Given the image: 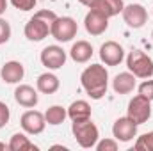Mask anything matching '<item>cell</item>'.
<instances>
[{"label": "cell", "mask_w": 153, "mask_h": 151, "mask_svg": "<svg viewBox=\"0 0 153 151\" xmlns=\"http://www.w3.org/2000/svg\"><path fill=\"white\" fill-rule=\"evenodd\" d=\"M68 117L71 121H84V119H91V105L85 100H76L73 101L68 109Z\"/></svg>", "instance_id": "19"}, {"label": "cell", "mask_w": 153, "mask_h": 151, "mask_svg": "<svg viewBox=\"0 0 153 151\" xmlns=\"http://www.w3.org/2000/svg\"><path fill=\"white\" fill-rule=\"evenodd\" d=\"M0 76L5 84H18L25 76V68L18 61H7L0 70Z\"/></svg>", "instance_id": "14"}, {"label": "cell", "mask_w": 153, "mask_h": 151, "mask_svg": "<svg viewBox=\"0 0 153 151\" xmlns=\"http://www.w3.org/2000/svg\"><path fill=\"white\" fill-rule=\"evenodd\" d=\"M55 18H57V14L53 11H48V9H41L38 13H34V16L25 23V30H23L25 38L29 41H34V43L48 38L52 23Z\"/></svg>", "instance_id": "2"}, {"label": "cell", "mask_w": 153, "mask_h": 151, "mask_svg": "<svg viewBox=\"0 0 153 151\" xmlns=\"http://www.w3.org/2000/svg\"><path fill=\"white\" fill-rule=\"evenodd\" d=\"M9 119H11V110H9V107H7L4 101H0V128H4V126L9 123Z\"/></svg>", "instance_id": "27"}, {"label": "cell", "mask_w": 153, "mask_h": 151, "mask_svg": "<svg viewBox=\"0 0 153 151\" xmlns=\"http://www.w3.org/2000/svg\"><path fill=\"white\" fill-rule=\"evenodd\" d=\"M14 100L18 105L25 107V109H32L36 107L39 101L38 91L32 87V85H27V84H20L16 89H14Z\"/></svg>", "instance_id": "13"}, {"label": "cell", "mask_w": 153, "mask_h": 151, "mask_svg": "<svg viewBox=\"0 0 153 151\" xmlns=\"http://www.w3.org/2000/svg\"><path fill=\"white\" fill-rule=\"evenodd\" d=\"M93 53H94V50H93L91 43H87V41H76V43H73V46L70 50V57L78 64L87 62L93 57Z\"/></svg>", "instance_id": "18"}, {"label": "cell", "mask_w": 153, "mask_h": 151, "mask_svg": "<svg viewBox=\"0 0 153 151\" xmlns=\"http://www.w3.org/2000/svg\"><path fill=\"white\" fill-rule=\"evenodd\" d=\"M20 124L25 133L39 135V133H43V130L46 126V119H45V114H41L39 110H27L22 114Z\"/></svg>", "instance_id": "10"}, {"label": "cell", "mask_w": 153, "mask_h": 151, "mask_svg": "<svg viewBox=\"0 0 153 151\" xmlns=\"http://www.w3.org/2000/svg\"><path fill=\"white\" fill-rule=\"evenodd\" d=\"M71 132H73V137L76 139L78 146H80V148H85V150L94 148L96 142H98V139H100L98 126H96L91 119L73 121V124H71Z\"/></svg>", "instance_id": "3"}, {"label": "cell", "mask_w": 153, "mask_h": 151, "mask_svg": "<svg viewBox=\"0 0 153 151\" xmlns=\"http://www.w3.org/2000/svg\"><path fill=\"white\" fill-rule=\"evenodd\" d=\"M66 52L59 46V44H50V46H45L41 50V64L46 68V70H59L66 64Z\"/></svg>", "instance_id": "7"}, {"label": "cell", "mask_w": 153, "mask_h": 151, "mask_svg": "<svg viewBox=\"0 0 153 151\" xmlns=\"http://www.w3.org/2000/svg\"><path fill=\"white\" fill-rule=\"evenodd\" d=\"M126 68L135 78H152L153 61L152 57L141 50H132L126 57Z\"/></svg>", "instance_id": "4"}, {"label": "cell", "mask_w": 153, "mask_h": 151, "mask_svg": "<svg viewBox=\"0 0 153 151\" xmlns=\"http://www.w3.org/2000/svg\"><path fill=\"white\" fill-rule=\"evenodd\" d=\"M84 27L87 30V34L91 36H102L107 29H109V18L103 16L102 13L89 9V13L84 18Z\"/></svg>", "instance_id": "12"}, {"label": "cell", "mask_w": 153, "mask_h": 151, "mask_svg": "<svg viewBox=\"0 0 153 151\" xmlns=\"http://www.w3.org/2000/svg\"><path fill=\"white\" fill-rule=\"evenodd\" d=\"M80 84L93 100H102L107 94V87H109L107 68L102 66V64L87 66L80 75Z\"/></svg>", "instance_id": "1"}, {"label": "cell", "mask_w": 153, "mask_h": 151, "mask_svg": "<svg viewBox=\"0 0 153 151\" xmlns=\"http://www.w3.org/2000/svg\"><path fill=\"white\" fill-rule=\"evenodd\" d=\"M76 32H78V25L71 16H57L50 29V36L59 43L71 41L76 36Z\"/></svg>", "instance_id": "5"}, {"label": "cell", "mask_w": 153, "mask_h": 151, "mask_svg": "<svg viewBox=\"0 0 153 151\" xmlns=\"http://www.w3.org/2000/svg\"><path fill=\"white\" fill-rule=\"evenodd\" d=\"M36 87H38L39 93H43V94H53V93H57L59 91V87H61V80L57 78V75H53V73H41L38 76V80H36Z\"/></svg>", "instance_id": "17"}, {"label": "cell", "mask_w": 153, "mask_h": 151, "mask_svg": "<svg viewBox=\"0 0 153 151\" xmlns=\"http://www.w3.org/2000/svg\"><path fill=\"white\" fill-rule=\"evenodd\" d=\"M152 39H153V32H152Z\"/></svg>", "instance_id": "30"}, {"label": "cell", "mask_w": 153, "mask_h": 151, "mask_svg": "<svg viewBox=\"0 0 153 151\" xmlns=\"http://www.w3.org/2000/svg\"><path fill=\"white\" fill-rule=\"evenodd\" d=\"M137 94H141V96L148 98L150 101H153V80L144 78V82L139 84V87H137Z\"/></svg>", "instance_id": "23"}, {"label": "cell", "mask_w": 153, "mask_h": 151, "mask_svg": "<svg viewBox=\"0 0 153 151\" xmlns=\"http://www.w3.org/2000/svg\"><path fill=\"white\" fill-rule=\"evenodd\" d=\"M123 20L130 29H141L148 21V11L141 4H128L123 7Z\"/></svg>", "instance_id": "8"}, {"label": "cell", "mask_w": 153, "mask_h": 151, "mask_svg": "<svg viewBox=\"0 0 153 151\" xmlns=\"http://www.w3.org/2000/svg\"><path fill=\"white\" fill-rule=\"evenodd\" d=\"M66 117H68V110H66L64 107H61V105H52V107H48V110L45 112L46 124H52V126L62 124Z\"/></svg>", "instance_id": "21"}, {"label": "cell", "mask_w": 153, "mask_h": 151, "mask_svg": "<svg viewBox=\"0 0 153 151\" xmlns=\"http://www.w3.org/2000/svg\"><path fill=\"white\" fill-rule=\"evenodd\" d=\"M5 9H7V0H0V16L5 13Z\"/></svg>", "instance_id": "29"}, {"label": "cell", "mask_w": 153, "mask_h": 151, "mask_svg": "<svg viewBox=\"0 0 153 151\" xmlns=\"http://www.w3.org/2000/svg\"><path fill=\"white\" fill-rule=\"evenodd\" d=\"M134 148L137 151H153V132H148V133L139 135Z\"/></svg>", "instance_id": "22"}, {"label": "cell", "mask_w": 153, "mask_h": 151, "mask_svg": "<svg viewBox=\"0 0 153 151\" xmlns=\"http://www.w3.org/2000/svg\"><path fill=\"white\" fill-rule=\"evenodd\" d=\"M78 2H80L82 5H85V7H89V9H91V7H93V4H94L96 0H78Z\"/></svg>", "instance_id": "28"}, {"label": "cell", "mask_w": 153, "mask_h": 151, "mask_svg": "<svg viewBox=\"0 0 153 151\" xmlns=\"http://www.w3.org/2000/svg\"><path fill=\"white\" fill-rule=\"evenodd\" d=\"M123 7H125L123 0H96L91 9L102 13L107 18H112V16H117L119 13H123Z\"/></svg>", "instance_id": "16"}, {"label": "cell", "mask_w": 153, "mask_h": 151, "mask_svg": "<svg viewBox=\"0 0 153 151\" xmlns=\"http://www.w3.org/2000/svg\"><path fill=\"white\" fill-rule=\"evenodd\" d=\"M135 85H137L135 75H132L130 71H123V73L116 75L112 80V89L116 94H130L135 89Z\"/></svg>", "instance_id": "15"}, {"label": "cell", "mask_w": 153, "mask_h": 151, "mask_svg": "<svg viewBox=\"0 0 153 151\" xmlns=\"http://www.w3.org/2000/svg\"><path fill=\"white\" fill-rule=\"evenodd\" d=\"M9 39H11V25L7 20H4L0 16V44L7 43Z\"/></svg>", "instance_id": "25"}, {"label": "cell", "mask_w": 153, "mask_h": 151, "mask_svg": "<svg viewBox=\"0 0 153 151\" xmlns=\"http://www.w3.org/2000/svg\"><path fill=\"white\" fill-rule=\"evenodd\" d=\"M100 59L105 66H117L125 59V50L116 41H105L100 46Z\"/></svg>", "instance_id": "11"}, {"label": "cell", "mask_w": 153, "mask_h": 151, "mask_svg": "<svg viewBox=\"0 0 153 151\" xmlns=\"http://www.w3.org/2000/svg\"><path fill=\"white\" fill-rule=\"evenodd\" d=\"M7 148L13 151H23V150H38V146L34 144V142H30V139L25 135V133H14L13 137H11V141H9V144H7Z\"/></svg>", "instance_id": "20"}, {"label": "cell", "mask_w": 153, "mask_h": 151, "mask_svg": "<svg viewBox=\"0 0 153 151\" xmlns=\"http://www.w3.org/2000/svg\"><path fill=\"white\" fill-rule=\"evenodd\" d=\"M94 148L98 151H116L119 148V141H116V139H103V141L96 142Z\"/></svg>", "instance_id": "24"}, {"label": "cell", "mask_w": 153, "mask_h": 151, "mask_svg": "<svg viewBox=\"0 0 153 151\" xmlns=\"http://www.w3.org/2000/svg\"><path fill=\"white\" fill-rule=\"evenodd\" d=\"M126 115L137 123V124H144L150 117H152V101L141 94H135L130 101H128V109Z\"/></svg>", "instance_id": "6"}, {"label": "cell", "mask_w": 153, "mask_h": 151, "mask_svg": "<svg viewBox=\"0 0 153 151\" xmlns=\"http://www.w3.org/2000/svg\"><path fill=\"white\" fill-rule=\"evenodd\" d=\"M9 2L20 11H32L38 4V0H9Z\"/></svg>", "instance_id": "26"}, {"label": "cell", "mask_w": 153, "mask_h": 151, "mask_svg": "<svg viewBox=\"0 0 153 151\" xmlns=\"http://www.w3.org/2000/svg\"><path fill=\"white\" fill-rule=\"evenodd\" d=\"M137 123H134L128 115L116 119L112 124V135L119 142H130L134 137H137Z\"/></svg>", "instance_id": "9"}]
</instances>
